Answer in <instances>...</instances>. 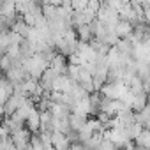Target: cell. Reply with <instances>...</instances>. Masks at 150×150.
<instances>
[{
  "label": "cell",
  "mask_w": 150,
  "mask_h": 150,
  "mask_svg": "<svg viewBox=\"0 0 150 150\" xmlns=\"http://www.w3.org/2000/svg\"><path fill=\"white\" fill-rule=\"evenodd\" d=\"M30 134L32 132L28 129H25V127H20V129L13 131L11 132V139L14 141V148H30V143H28Z\"/></svg>",
  "instance_id": "obj_1"
},
{
  "label": "cell",
  "mask_w": 150,
  "mask_h": 150,
  "mask_svg": "<svg viewBox=\"0 0 150 150\" xmlns=\"http://www.w3.org/2000/svg\"><path fill=\"white\" fill-rule=\"evenodd\" d=\"M6 76H7V80H9L13 85L21 83V81H25L27 78H30V76H28V72H25L20 65H13V67L6 72Z\"/></svg>",
  "instance_id": "obj_2"
},
{
  "label": "cell",
  "mask_w": 150,
  "mask_h": 150,
  "mask_svg": "<svg viewBox=\"0 0 150 150\" xmlns=\"http://www.w3.org/2000/svg\"><path fill=\"white\" fill-rule=\"evenodd\" d=\"M71 85H72V80H71V78L67 76V74L64 72V74H58V76L55 78V81H53V85H51V90H58V92H69Z\"/></svg>",
  "instance_id": "obj_3"
},
{
  "label": "cell",
  "mask_w": 150,
  "mask_h": 150,
  "mask_svg": "<svg viewBox=\"0 0 150 150\" xmlns=\"http://www.w3.org/2000/svg\"><path fill=\"white\" fill-rule=\"evenodd\" d=\"M23 96H18V94H11L9 97H7V101L2 104V110H4V117H9V115H13L14 111H16V108H18V104H20V99H21Z\"/></svg>",
  "instance_id": "obj_4"
},
{
  "label": "cell",
  "mask_w": 150,
  "mask_h": 150,
  "mask_svg": "<svg viewBox=\"0 0 150 150\" xmlns=\"http://www.w3.org/2000/svg\"><path fill=\"white\" fill-rule=\"evenodd\" d=\"M39 124H41V120H39V110L32 108L30 113H28L27 118H25V125H27V129H28L30 132H37V131H39Z\"/></svg>",
  "instance_id": "obj_5"
},
{
  "label": "cell",
  "mask_w": 150,
  "mask_h": 150,
  "mask_svg": "<svg viewBox=\"0 0 150 150\" xmlns=\"http://www.w3.org/2000/svg\"><path fill=\"white\" fill-rule=\"evenodd\" d=\"M51 145L53 148H58V150H65L69 148V139L64 132L60 131H51Z\"/></svg>",
  "instance_id": "obj_6"
},
{
  "label": "cell",
  "mask_w": 150,
  "mask_h": 150,
  "mask_svg": "<svg viewBox=\"0 0 150 150\" xmlns=\"http://www.w3.org/2000/svg\"><path fill=\"white\" fill-rule=\"evenodd\" d=\"M48 65H50L53 71H57L58 74H64L65 69H67V60H65V57H64L62 53H55V57L50 60Z\"/></svg>",
  "instance_id": "obj_7"
},
{
  "label": "cell",
  "mask_w": 150,
  "mask_h": 150,
  "mask_svg": "<svg viewBox=\"0 0 150 150\" xmlns=\"http://www.w3.org/2000/svg\"><path fill=\"white\" fill-rule=\"evenodd\" d=\"M87 117L88 115H81V113H69V117H67V120H69V127L72 129V131H80L83 125H85V122H87Z\"/></svg>",
  "instance_id": "obj_8"
},
{
  "label": "cell",
  "mask_w": 150,
  "mask_h": 150,
  "mask_svg": "<svg viewBox=\"0 0 150 150\" xmlns=\"http://www.w3.org/2000/svg\"><path fill=\"white\" fill-rule=\"evenodd\" d=\"M134 120L139 122L145 129H150V108H148V104H145L139 111H134Z\"/></svg>",
  "instance_id": "obj_9"
},
{
  "label": "cell",
  "mask_w": 150,
  "mask_h": 150,
  "mask_svg": "<svg viewBox=\"0 0 150 150\" xmlns=\"http://www.w3.org/2000/svg\"><path fill=\"white\" fill-rule=\"evenodd\" d=\"M113 30H115V34H117L118 37H127V35L132 32V25H131L129 21L118 18V21L113 25Z\"/></svg>",
  "instance_id": "obj_10"
},
{
  "label": "cell",
  "mask_w": 150,
  "mask_h": 150,
  "mask_svg": "<svg viewBox=\"0 0 150 150\" xmlns=\"http://www.w3.org/2000/svg\"><path fill=\"white\" fill-rule=\"evenodd\" d=\"M134 145L138 148H150V129H141V132L138 134V138L134 139Z\"/></svg>",
  "instance_id": "obj_11"
},
{
  "label": "cell",
  "mask_w": 150,
  "mask_h": 150,
  "mask_svg": "<svg viewBox=\"0 0 150 150\" xmlns=\"http://www.w3.org/2000/svg\"><path fill=\"white\" fill-rule=\"evenodd\" d=\"M124 129H125V134H127V138H129V139H136V138H138V134L141 132L143 125H141L139 122H136V120H134V122L127 124Z\"/></svg>",
  "instance_id": "obj_12"
},
{
  "label": "cell",
  "mask_w": 150,
  "mask_h": 150,
  "mask_svg": "<svg viewBox=\"0 0 150 150\" xmlns=\"http://www.w3.org/2000/svg\"><path fill=\"white\" fill-rule=\"evenodd\" d=\"M74 30H76L78 41H85V42H88V41L92 39V32H90V27H88V23H85V25H80V27H76V28H74Z\"/></svg>",
  "instance_id": "obj_13"
},
{
  "label": "cell",
  "mask_w": 150,
  "mask_h": 150,
  "mask_svg": "<svg viewBox=\"0 0 150 150\" xmlns=\"http://www.w3.org/2000/svg\"><path fill=\"white\" fill-rule=\"evenodd\" d=\"M145 104H146V92L134 94V99H132V103H131V110H132V111H139Z\"/></svg>",
  "instance_id": "obj_14"
},
{
  "label": "cell",
  "mask_w": 150,
  "mask_h": 150,
  "mask_svg": "<svg viewBox=\"0 0 150 150\" xmlns=\"http://www.w3.org/2000/svg\"><path fill=\"white\" fill-rule=\"evenodd\" d=\"M41 13L44 14V18H46V20H53V18H57V6L42 4V6H41Z\"/></svg>",
  "instance_id": "obj_15"
},
{
  "label": "cell",
  "mask_w": 150,
  "mask_h": 150,
  "mask_svg": "<svg viewBox=\"0 0 150 150\" xmlns=\"http://www.w3.org/2000/svg\"><path fill=\"white\" fill-rule=\"evenodd\" d=\"M65 74L72 80V81H78V74H80V65L76 64H67V69H65Z\"/></svg>",
  "instance_id": "obj_16"
},
{
  "label": "cell",
  "mask_w": 150,
  "mask_h": 150,
  "mask_svg": "<svg viewBox=\"0 0 150 150\" xmlns=\"http://www.w3.org/2000/svg\"><path fill=\"white\" fill-rule=\"evenodd\" d=\"M28 143H30V148H34V150H42V141H41V138H39L37 132H32V134H30Z\"/></svg>",
  "instance_id": "obj_17"
},
{
  "label": "cell",
  "mask_w": 150,
  "mask_h": 150,
  "mask_svg": "<svg viewBox=\"0 0 150 150\" xmlns=\"http://www.w3.org/2000/svg\"><path fill=\"white\" fill-rule=\"evenodd\" d=\"M11 67H13V60H11V58H9L6 53H4L2 57H0V71H2V72L6 74V72L11 69Z\"/></svg>",
  "instance_id": "obj_18"
},
{
  "label": "cell",
  "mask_w": 150,
  "mask_h": 150,
  "mask_svg": "<svg viewBox=\"0 0 150 150\" xmlns=\"http://www.w3.org/2000/svg\"><path fill=\"white\" fill-rule=\"evenodd\" d=\"M87 2H88V0H71L69 6H71L72 11H83L87 7Z\"/></svg>",
  "instance_id": "obj_19"
},
{
  "label": "cell",
  "mask_w": 150,
  "mask_h": 150,
  "mask_svg": "<svg viewBox=\"0 0 150 150\" xmlns=\"http://www.w3.org/2000/svg\"><path fill=\"white\" fill-rule=\"evenodd\" d=\"M97 148H103V150H113V148H115V143H113L111 139H108V138L103 136V139L99 141V146H97Z\"/></svg>",
  "instance_id": "obj_20"
},
{
  "label": "cell",
  "mask_w": 150,
  "mask_h": 150,
  "mask_svg": "<svg viewBox=\"0 0 150 150\" xmlns=\"http://www.w3.org/2000/svg\"><path fill=\"white\" fill-rule=\"evenodd\" d=\"M78 83H80V85L88 92V94H90V92H94V81H92V76H90V78H87V80H81V81H78Z\"/></svg>",
  "instance_id": "obj_21"
},
{
  "label": "cell",
  "mask_w": 150,
  "mask_h": 150,
  "mask_svg": "<svg viewBox=\"0 0 150 150\" xmlns=\"http://www.w3.org/2000/svg\"><path fill=\"white\" fill-rule=\"evenodd\" d=\"M7 35H9V41H11V42H14V44H20V42L23 41V37H21L18 32H14V30H9V32H7Z\"/></svg>",
  "instance_id": "obj_22"
},
{
  "label": "cell",
  "mask_w": 150,
  "mask_h": 150,
  "mask_svg": "<svg viewBox=\"0 0 150 150\" xmlns=\"http://www.w3.org/2000/svg\"><path fill=\"white\" fill-rule=\"evenodd\" d=\"M104 4H108L110 7H113V9H117V11H118V9L124 6V2H122V0H106Z\"/></svg>",
  "instance_id": "obj_23"
},
{
  "label": "cell",
  "mask_w": 150,
  "mask_h": 150,
  "mask_svg": "<svg viewBox=\"0 0 150 150\" xmlns=\"http://www.w3.org/2000/svg\"><path fill=\"white\" fill-rule=\"evenodd\" d=\"M9 96H11V94H9L4 87H0V104H4V103L7 101V97H9Z\"/></svg>",
  "instance_id": "obj_24"
},
{
  "label": "cell",
  "mask_w": 150,
  "mask_h": 150,
  "mask_svg": "<svg viewBox=\"0 0 150 150\" xmlns=\"http://www.w3.org/2000/svg\"><path fill=\"white\" fill-rule=\"evenodd\" d=\"M41 4H51V6H60V0H41Z\"/></svg>",
  "instance_id": "obj_25"
}]
</instances>
